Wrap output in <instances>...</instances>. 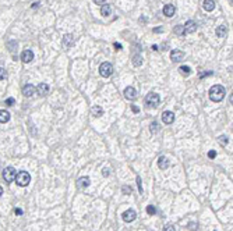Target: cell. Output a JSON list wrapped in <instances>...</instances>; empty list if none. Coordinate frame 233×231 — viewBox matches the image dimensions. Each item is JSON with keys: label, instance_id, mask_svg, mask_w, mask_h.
I'll list each match as a JSON object with an SVG mask.
<instances>
[{"label": "cell", "instance_id": "1", "mask_svg": "<svg viewBox=\"0 0 233 231\" xmlns=\"http://www.w3.org/2000/svg\"><path fill=\"white\" fill-rule=\"evenodd\" d=\"M225 96V88L222 85H213L210 89V99L212 102H220Z\"/></svg>", "mask_w": 233, "mask_h": 231}, {"label": "cell", "instance_id": "2", "mask_svg": "<svg viewBox=\"0 0 233 231\" xmlns=\"http://www.w3.org/2000/svg\"><path fill=\"white\" fill-rule=\"evenodd\" d=\"M14 180H16L17 185H20V187H27V185L31 182V175L27 171H20L18 174H16V178Z\"/></svg>", "mask_w": 233, "mask_h": 231}, {"label": "cell", "instance_id": "3", "mask_svg": "<svg viewBox=\"0 0 233 231\" xmlns=\"http://www.w3.org/2000/svg\"><path fill=\"white\" fill-rule=\"evenodd\" d=\"M99 73H101L102 77L108 78V77H110L112 73H113V66H112L110 63H108V61H105V63H102L101 67H99Z\"/></svg>", "mask_w": 233, "mask_h": 231}, {"label": "cell", "instance_id": "4", "mask_svg": "<svg viewBox=\"0 0 233 231\" xmlns=\"http://www.w3.org/2000/svg\"><path fill=\"white\" fill-rule=\"evenodd\" d=\"M159 95L158 93H148L147 98H145V103H147V106H152V107H156L158 105H159Z\"/></svg>", "mask_w": 233, "mask_h": 231}, {"label": "cell", "instance_id": "5", "mask_svg": "<svg viewBox=\"0 0 233 231\" xmlns=\"http://www.w3.org/2000/svg\"><path fill=\"white\" fill-rule=\"evenodd\" d=\"M16 170H14V167H6L3 170V178L6 182H11L14 181V178H16Z\"/></svg>", "mask_w": 233, "mask_h": 231}, {"label": "cell", "instance_id": "6", "mask_svg": "<svg viewBox=\"0 0 233 231\" xmlns=\"http://www.w3.org/2000/svg\"><path fill=\"white\" fill-rule=\"evenodd\" d=\"M135 217H137V213H135L133 209H128V210H126L124 213L122 215V219L126 221V223H131V221H134Z\"/></svg>", "mask_w": 233, "mask_h": 231}, {"label": "cell", "instance_id": "7", "mask_svg": "<svg viewBox=\"0 0 233 231\" xmlns=\"http://www.w3.org/2000/svg\"><path fill=\"white\" fill-rule=\"evenodd\" d=\"M184 57V53L181 52V50H172L170 52V60L173 61V63H179V61H181Z\"/></svg>", "mask_w": 233, "mask_h": 231}, {"label": "cell", "instance_id": "8", "mask_svg": "<svg viewBox=\"0 0 233 231\" xmlns=\"http://www.w3.org/2000/svg\"><path fill=\"white\" fill-rule=\"evenodd\" d=\"M35 91H36V88L34 85H31V84H27V85L23 88V93H24V96H27V98H32V96L35 95Z\"/></svg>", "mask_w": 233, "mask_h": 231}, {"label": "cell", "instance_id": "9", "mask_svg": "<svg viewBox=\"0 0 233 231\" xmlns=\"http://www.w3.org/2000/svg\"><path fill=\"white\" fill-rule=\"evenodd\" d=\"M21 60H23L24 63H31L34 60V52L30 49H27L24 50L23 53H21Z\"/></svg>", "mask_w": 233, "mask_h": 231}, {"label": "cell", "instance_id": "10", "mask_svg": "<svg viewBox=\"0 0 233 231\" xmlns=\"http://www.w3.org/2000/svg\"><path fill=\"white\" fill-rule=\"evenodd\" d=\"M124 96H126V99H128V100H134L137 98V91L133 86H127L124 89Z\"/></svg>", "mask_w": 233, "mask_h": 231}, {"label": "cell", "instance_id": "11", "mask_svg": "<svg viewBox=\"0 0 233 231\" xmlns=\"http://www.w3.org/2000/svg\"><path fill=\"white\" fill-rule=\"evenodd\" d=\"M162 121L165 124H172L174 121V113L172 112H163L162 113Z\"/></svg>", "mask_w": 233, "mask_h": 231}, {"label": "cell", "instance_id": "12", "mask_svg": "<svg viewBox=\"0 0 233 231\" xmlns=\"http://www.w3.org/2000/svg\"><path fill=\"white\" fill-rule=\"evenodd\" d=\"M183 28H184V33H191V32H194V31L197 29V24L194 22L193 20H190V21L186 22V25H184Z\"/></svg>", "mask_w": 233, "mask_h": 231}, {"label": "cell", "instance_id": "13", "mask_svg": "<svg viewBox=\"0 0 233 231\" xmlns=\"http://www.w3.org/2000/svg\"><path fill=\"white\" fill-rule=\"evenodd\" d=\"M63 45L66 47H71L74 45V36H73L71 33H67V35L63 36Z\"/></svg>", "mask_w": 233, "mask_h": 231}, {"label": "cell", "instance_id": "14", "mask_svg": "<svg viewBox=\"0 0 233 231\" xmlns=\"http://www.w3.org/2000/svg\"><path fill=\"white\" fill-rule=\"evenodd\" d=\"M174 13H176V9H174L173 4H166V6H163V14L166 17H173Z\"/></svg>", "mask_w": 233, "mask_h": 231}, {"label": "cell", "instance_id": "15", "mask_svg": "<svg viewBox=\"0 0 233 231\" xmlns=\"http://www.w3.org/2000/svg\"><path fill=\"white\" fill-rule=\"evenodd\" d=\"M36 91L39 93L41 96H46L49 93V85H46V84H39V85L36 86Z\"/></svg>", "mask_w": 233, "mask_h": 231}, {"label": "cell", "instance_id": "16", "mask_svg": "<svg viewBox=\"0 0 233 231\" xmlns=\"http://www.w3.org/2000/svg\"><path fill=\"white\" fill-rule=\"evenodd\" d=\"M158 167L161 168V170H166L169 167V160L166 157H163V156H161L159 160H158Z\"/></svg>", "mask_w": 233, "mask_h": 231}, {"label": "cell", "instance_id": "17", "mask_svg": "<svg viewBox=\"0 0 233 231\" xmlns=\"http://www.w3.org/2000/svg\"><path fill=\"white\" fill-rule=\"evenodd\" d=\"M89 182H91L89 177H81V178L77 181V184H78L80 188H87V187H89Z\"/></svg>", "mask_w": 233, "mask_h": 231}, {"label": "cell", "instance_id": "18", "mask_svg": "<svg viewBox=\"0 0 233 231\" xmlns=\"http://www.w3.org/2000/svg\"><path fill=\"white\" fill-rule=\"evenodd\" d=\"M91 114L94 116V117H101V116L103 114V109H102L101 106H94L91 109Z\"/></svg>", "mask_w": 233, "mask_h": 231}, {"label": "cell", "instance_id": "19", "mask_svg": "<svg viewBox=\"0 0 233 231\" xmlns=\"http://www.w3.org/2000/svg\"><path fill=\"white\" fill-rule=\"evenodd\" d=\"M101 14L103 17H109L112 14V7H110V4H103L102 6V9H101Z\"/></svg>", "mask_w": 233, "mask_h": 231}, {"label": "cell", "instance_id": "20", "mask_svg": "<svg viewBox=\"0 0 233 231\" xmlns=\"http://www.w3.org/2000/svg\"><path fill=\"white\" fill-rule=\"evenodd\" d=\"M9 120H10V113L6 112V110H0V122L4 124V122H7Z\"/></svg>", "mask_w": 233, "mask_h": 231}, {"label": "cell", "instance_id": "21", "mask_svg": "<svg viewBox=\"0 0 233 231\" xmlns=\"http://www.w3.org/2000/svg\"><path fill=\"white\" fill-rule=\"evenodd\" d=\"M203 6L207 11H212L213 9H215V2H213V0H204Z\"/></svg>", "mask_w": 233, "mask_h": 231}, {"label": "cell", "instance_id": "22", "mask_svg": "<svg viewBox=\"0 0 233 231\" xmlns=\"http://www.w3.org/2000/svg\"><path fill=\"white\" fill-rule=\"evenodd\" d=\"M226 31H228V26L226 25H220L217 28V35L219 38H223L225 35H226Z\"/></svg>", "mask_w": 233, "mask_h": 231}, {"label": "cell", "instance_id": "23", "mask_svg": "<svg viewBox=\"0 0 233 231\" xmlns=\"http://www.w3.org/2000/svg\"><path fill=\"white\" fill-rule=\"evenodd\" d=\"M179 71H180V74L183 77H188L191 74V68L188 66H181L180 68H179Z\"/></svg>", "mask_w": 233, "mask_h": 231}, {"label": "cell", "instance_id": "24", "mask_svg": "<svg viewBox=\"0 0 233 231\" xmlns=\"http://www.w3.org/2000/svg\"><path fill=\"white\" fill-rule=\"evenodd\" d=\"M133 64H134L135 67H140L142 64V57L140 56V54H134V56H133Z\"/></svg>", "mask_w": 233, "mask_h": 231}, {"label": "cell", "instance_id": "25", "mask_svg": "<svg viewBox=\"0 0 233 231\" xmlns=\"http://www.w3.org/2000/svg\"><path fill=\"white\" fill-rule=\"evenodd\" d=\"M7 47H9L10 52H14V50L18 47V43H17L16 40H9V42H7Z\"/></svg>", "mask_w": 233, "mask_h": 231}, {"label": "cell", "instance_id": "26", "mask_svg": "<svg viewBox=\"0 0 233 231\" xmlns=\"http://www.w3.org/2000/svg\"><path fill=\"white\" fill-rule=\"evenodd\" d=\"M173 32L176 33V35H179V36L184 35V28H183V25H176V26L173 28Z\"/></svg>", "mask_w": 233, "mask_h": 231}, {"label": "cell", "instance_id": "27", "mask_svg": "<svg viewBox=\"0 0 233 231\" xmlns=\"http://www.w3.org/2000/svg\"><path fill=\"white\" fill-rule=\"evenodd\" d=\"M149 131L152 132V134H156L158 131H159V124H158V122H152L151 124V128H149Z\"/></svg>", "mask_w": 233, "mask_h": 231}, {"label": "cell", "instance_id": "28", "mask_svg": "<svg viewBox=\"0 0 233 231\" xmlns=\"http://www.w3.org/2000/svg\"><path fill=\"white\" fill-rule=\"evenodd\" d=\"M147 213L148 215H151V216H154L155 213H156V209H155L152 205H149V206H147Z\"/></svg>", "mask_w": 233, "mask_h": 231}, {"label": "cell", "instance_id": "29", "mask_svg": "<svg viewBox=\"0 0 233 231\" xmlns=\"http://www.w3.org/2000/svg\"><path fill=\"white\" fill-rule=\"evenodd\" d=\"M188 230H190V231H197L198 230V224H197V223H194V221L188 223Z\"/></svg>", "mask_w": 233, "mask_h": 231}, {"label": "cell", "instance_id": "30", "mask_svg": "<svg viewBox=\"0 0 233 231\" xmlns=\"http://www.w3.org/2000/svg\"><path fill=\"white\" fill-rule=\"evenodd\" d=\"M131 191H133L131 187H127V185H124V187L122 188V192H123L124 195H130V194H131Z\"/></svg>", "mask_w": 233, "mask_h": 231}, {"label": "cell", "instance_id": "31", "mask_svg": "<svg viewBox=\"0 0 233 231\" xmlns=\"http://www.w3.org/2000/svg\"><path fill=\"white\" fill-rule=\"evenodd\" d=\"M6 78H7V71L0 67V81H3V79H6Z\"/></svg>", "mask_w": 233, "mask_h": 231}, {"label": "cell", "instance_id": "32", "mask_svg": "<svg viewBox=\"0 0 233 231\" xmlns=\"http://www.w3.org/2000/svg\"><path fill=\"white\" fill-rule=\"evenodd\" d=\"M141 182H142L141 178L137 175V185H138V192H140V194H142V184H141Z\"/></svg>", "mask_w": 233, "mask_h": 231}, {"label": "cell", "instance_id": "33", "mask_svg": "<svg viewBox=\"0 0 233 231\" xmlns=\"http://www.w3.org/2000/svg\"><path fill=\"white\" fill-rule=\"evenodd\" d=\"M219 142L222 143V145H226V143H228V136H226V135L219 136Z\"/></svg>", "mask_w": 233, "mask_h": 231}, {"label": "cell", "instance_id": "34", "mask_svg": "<svg viewBox=\"0 0 233 231\" xmlns=\"http://www.w3.org/2000/svg\"><path fill=\"white\" fill-rule=\"evenodd\" d=\"M210 75H212V71H204V73H201L200 75V78H204V77H210Z\"/></svg>", "mask_w": 233, "mask_h": 231}, {"label": "cell", "instance_id": "35", "mask_svg": "<svg viewBox=\"0 0 233 231\" xmlns=\"http://www.w3.org/2000/svg\"><path fill=\"white\" fill-rule=\"evenodd\" d=\"M163 231H176V228H174V226L167 224L166 227H163Z\"/></svg>", "mask_w": 233, "mask_h": 231}, {"label": "cell", "instance_id": "36", "mask_svg": "<svg viewBox=\"0 0 233 231\" xmlns=\"http://www.w3.org/2000/svg\"><path fill=\"white\" fill-rule=\"evenodd\" d=\"M6 105H7V106H13V105H14V99H13V98H9V99H6Z\"/></svg>", "mask_w": 233, "mask_h": 231}, {"label": "cell", "instance_id": "37", "mask_svg": "<svg viewBox=\"0 0 233 231\" xmlns=\"http://www.w3.org/2000/svg\"><path fill=\"white\" fill-rule=\"evenodd\" d=\"M208 156H210L211 159H215L217 157V152H215V150H210V152H208Z\"/></svg>", "mask_w": 233, "mask_h": 231}, {"label": "cell", "instance_id": "38", "mask_svg": "<svg viewBox=\"0 0 233 231\" xmlns=\"http://www.w3.org/2000/svg\"><path fill=\"white\" fill-rule=\"evenodd\" d=\"M113 46H115V49H116V50H122V45H120V43L115 42V43H113Z\"/></svg>", "mask_w": 233, "mask_h": 231}, {"label": "cell", "instance_id": "39", "mask_svg": "<svg viewBox=\"0 0 233 231\" xmlns=\"http://www.w3.org/2000/svg\"><path fill=\"white\" fill-rule=\"evenodd\" d=\"M102 174H103V177H109V174H110V173H109V170H108V168H103V171H102Z\"/></svg>", "mask_w": 233, "mask_h": 231}, {"label": "cell", "instance_id": "40", "mask_svg": "<svg viewBox=\"0 0 233 231\" xmlns=\"http://www.w3.org/2000/svg\"><path fill=\"white\" fill-rule=\"evenodd\" d=\"M105 2H106V0H94V3H95V4H102V6L105 4Z\"/></svg>", "mask_w": 233, "mask_h": 231}, {"label": "cell", "instance_id": "41", "mask_svg": "<svg viewBox=\"0 0 233 231\" xmlns=\"http://www.w3.org/2000/svg\"><path fill=\"white\" fill-rule=\"evenodd\" d=\"M14 213H16L17 216H21V215H23V210H21V209H18V208H17L16 210H14Z\"/></svg>", "mask_w": 233, "mask_h": 231}, {"label": "cell", "instance_id": "42", "mask_svg": "<svg viewBox=\"0 0 233 231\" xmlns=\"http://www.w3.org/2000/svg\"><path fill=\"white\" fill-rule=\"evenodd\" d=\"M131 110H133L134 113H138V112H140V109H138V107H137L135 105H133V106H131Z\"/></svg>", "mask_w": 233, "mask_h": 231}, {"label": "cell", "instance_id": "43", "mask_svg": "<svg viewBox=\"0 0 233 231\" xmlns=\"http://www.w3.org/2000/svg\"><path fill=\"white\" fill-rule=\"evenodd\" d=\"M162 31H163V28H155V29H154V32L159 33V32H162Z\"/></svg>", "mask_w": 233, "mask_h": 231}, {"label": "cell", "instance_id": "44", "mask_svg": "<svg viewBox=\"0 0 233 231\" xmlns=\"http://www.w3.org/2000/svg\"><path fill=\"white\" fill-rule=\"evenodd\" d=\"M152 50H154V52H156V50H158V46H156V45H152Z\"/></svg>", "mask_w": 233, "mask_h": 231}, {"label": "cell", "instance_id": "45", "mask_svg": "<svg viewBox=\"0 0 233 231\" xmlns=\"http://www.w3.org/2000/svg\"><path fill=\"white\" fill-rule=\"evenodd\" d=\"M38 6H39V3H34V4H32V7H34V9H36V7H38Z\"/></svg>", "mask_w": 233, "mask_h": 231}, {"label": "cell", "instance_id": "46", "mask_svg": "<svg viewBox=\"0 0 233 231\" xmlns=\"http://www.w3.org/2000/svg\"><path fill=\"white\" fill-rule=\"evenodd\" d=\"M2 194H3V188L0 187V196H2Z\"/></svg>", "mask_w": 233, "mask_h": 231}]
</instances>
